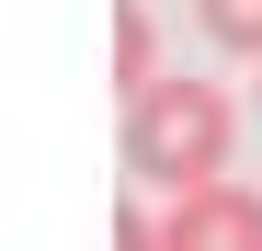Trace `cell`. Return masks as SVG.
<instances>
[{
  "instance_id": "1",
  "label": "cell",
  "mask_w": 262,
  "mask_h": 251,
  "mask_svg": "<svg viewBox=\"0 0 262 251\" xmlns=\"http://www.w3.org/2000/svg\"><path fill=\"white\" fill-rule=\"evenodd\" d=\"M228 149H239V103L216 92V80H183V69H160L125 92V172L160 183V194H194L228 172Z\"/></svg>"
},
{
  "instance_id": "2",
  "label": "cell",
  "mask_w": 262,
  "mask_h": 251,
  "mask_svg": "<svg viewBox=\"0 0 262 251\" xmlns=\"http://www.w3.org/2000/svg\"><path fill=\"white\" fill-rule=\"evenodd\" d=\"M160 240H171V251H262V194H251L239 172H216V183H194V194H171Z\"/></svg>"
},
{
  "instance_id": "4",
  "label": "cell",
  "mask_w": 262,
  "mask_h": 251,
  "mask_svg": "<svg viewBox=\"0 0 262 251\" xmlns=\"http://www.w3.org/2000/svg\"><path fill=\"white\" fill-rule=\"evenodd\" d=\"M194 23H205V46L262 57V0H194Z\"/></svg>"
},
{
  "instance_id": "3",
  "label": "cell",
  "mask_w": 262,
  "mask_h": 251,
  "mask_svg": "<svg viewBox=\"0 0 262 251\" xmlns=\"http://www.w3.org/2000/svg\"><path fill=\"white\" fill-rule=\"evenodd\" d=\"M114 80H125V92L160 80V23H148V0H125V12H114Z\"/></svg>"
}]
</instances>
